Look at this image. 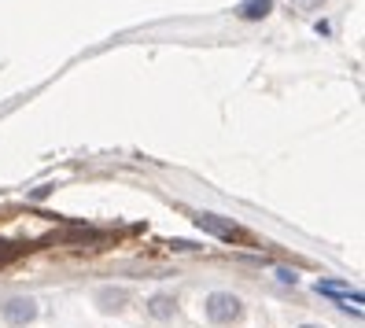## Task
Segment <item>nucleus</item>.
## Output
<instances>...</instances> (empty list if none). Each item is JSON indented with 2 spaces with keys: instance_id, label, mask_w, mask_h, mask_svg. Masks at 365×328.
Returning <instances> with one entry per match:
<instances>
[{
  "instance_id": "423d86ee",
  "label": "nucleus",
  "mask_w": 365,
  "mask_h": 328,
  "mask_svg": "<svg viewBox=\"0 0 365 328\" xmlns=\"http://www.w3.org/2000/svg\"><path fill=\"white\" fill-rule=\"evenodd\" d=\"M148 310H152V317H170V314H174V299H170V295H155Z\"/></svg>"
},
{
  "instance_id": "f257e3e1",
  "label": "nucleus",
  "mask_w": 365,
  "mask_h": 328,
  "mask_svg": "<svg viewBox=\"0 0 365 328\" xmlns=\"http://www.w3.org/2000/svg\"><path fill=\"white\" fill-rule=\"evenodd\" d=\"M244 317V302L236 299L232 292H214L207 295V321L210 324H232Z\"/></svg>"
},
{
  "instance_id": "39448f33",
  "label": "nucleus",
  "mask_w": 365,
  "mask_h": 328,
  "mask_svg": "<svg viewBox=\"0 0 365 328\" xmlns=\"http://www.w3.org/2000/svg\"><path fill=\"white\" fill-rule=\"evenodd\" d=\"M269 11H273V0H244V4L236 8L240 19H266Z\"/></svg>"
},
{
  "instance_id": "6e6552de",
  "label": "nucleus",
  "mask_w": 365,
  "mask_h": 328,
  "mask_svg": "<svg viewBox=\"0 0 365 328\" xmlns=\"http://www.w3.org/2000/svg\"><path fill=\"white\" fill-rule=\"evenodd\" d=\"M19 255V247L15 244H8V240H0V262H11Z\"/></svg>"
},
{
  "instance_id": "0eeeda50",
  "label": "nucleus",
  "mask_w": 365,
  "mask_h": 328,
  "mask_svg": "<svg viewBox=\"0 0 365 328\" xmlns=\"http://www.w3.org/2000/svg\"><path fill=\"white\" fill-rule=\"evenodd\" d=\"M100 302H103V310H118V302H125V292H100Z\"/></svg>"
},
{
  "instance_id": "9d476101",
  "label": "nucleus",
  "mask_w": 365,
  "mask_h": 328,
  "mask_svg": "<svg viewBox=\"0 0 365 328\" xmlns=\"http://www.w3.org/2000/svg\"><path fill=\"white\" fill-rule=\"evenodd\" d=\"M277 277H281L284 284H295V273H292V270H281V273H277Z\"/></svg>"
},
{
  "instance_id": "7ed1b4c3",
  "label": "nucleus",
  "mask_w": 365,
  "mask_h": 328,
  "mask_svg": "<svg viewBox=\"0 0 365 328\" xmlns=\"http://www.w3.org/2000/svg\"><path fill=\"white\" fill-rule=\"evenodd\" d=\"M314 288H317V295H332V299H339V302H347L343 310L361 314V292H354L351 284H343V280H317Z\"/></svg>"
},
{
  "instance_id": "f03ea898",
  "label": "nucleus",
  "mask_w": 365,
  "mask_h": 328,
  "mask_svg": "<svg viewBox=\"0 0 365 328\" xmlns=\"http://www.w3.org/2000/svg\"><path fill=\"white\" fill-rule=\"evenodd\" d=\"M192 222H196L203 232H210V236L229 240V244H244V240H247V232H244L240 225L225 222V217H218V214H192Z\"/></svg>"
},
{
  "instance_id": "9b49d317",
  "label": "nucleus",
  "mask_w": 365,
  "mask_h": 328,
  "mask_svg": "<svg viewBox=\"0 0 365 328\" xmlns=\"http://www.w3.org/2000/svg\"><path fill=\"white\" fill-rule=\"evenodd\" d=\"M299 328H317V324H299Z\"/></svg>"
},
{
  "instance_id": "1a4fd4ad",
  "label": "nucleus",
  "mask_w": 365,
  "mask_h": 328,
  "mask_svg": "<svg viewBox=\"0 0 365 328\" xmlns=\"http://www.w3.org/2000/svg\"><path fill=\"white\" fill-rule=\"evenodd\" d=\"M292 4L299 8V11H314V8H321L325 0H292Z\"/></svg>"
},
{
  "instance_id": "20e7f679",
  "label": "nucleus",
  "mask_w": 365,
  "mask_h": 328,
  "mask_svg": "<svg viewBox=\"0 0 365 328\" xmlns=\"http://www.w3.org/2000/svg\"><path fill=\"white\" fill-rule=\"evenodd\" d=\"M34 317H37V302H34V299H11V302L4 306V321L15 324V328L30 324Z\"/></svg>"
}]
</instances>
